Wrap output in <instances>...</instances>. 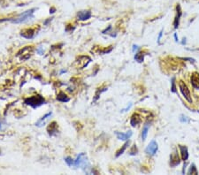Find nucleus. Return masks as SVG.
I'll return each mask as SVG.
<instances>
[{
    "label": "nucleus",
    "mask_w": 199,
    "mask_h": 175,
    "mask_svg": "<svg viewBox=\"0 0 199 175\" xmlns=\"http://www.w3.org/2000/svg\"><path fill=\"white\" fill-rule=\"evenodd\" d=\"M37 10L35 8H32V9H29V10L28 11H25L24 13H21L18 17L16 18H13V19H5V20H0V22L1 21H10L12 23H14V24H21V23H25L27 22L28 21H29L31 18L33 17V13L34 12Z\"/></svg>",
    "instance_id": "obj_1"
},
{
    "label": "nucleus",
    "mask_w": 199,
    "mask_h": 175,
    "mask_svg": "<svg viewBox=\"0 0 199 175\" xmlns=\"http://www.w3.org/2000/svg\"><path fill=\"white\" fill-rule=\"evenodd\" d=\"M45 103H46V101H45V99L41 95L32 96L28 97L24 100V104L26 105H29L34 109L40 107L41 105L44 104Z\"/></svg>",
    "instance_id": "obj_2"
},
{
    "label": "nucleus",
    "mask_w": 199,
    "mask_h": 175,
    "mask_svg": "<svg viewBox=\"0 0 199 175\" xmlns=\"http://www.w3.org/2000/svg\"><path fill=\"white\" fill-rule=\"evenodd\" d=\"M179 88H180V93L182 94L183 97L188 101L189 104H192L193 100H192V97H191V95H190V91H189L188 87L187 86V84L185 83L184 81H180L179 82Z\"/></svg>",
    "instance_id": "obj_3"
},
{
    "label": "nucleus",
    "mask_w": 199,
    "mask_h": 175,
    "mask_svg": "<svg viewBox=\"0 0 199 175\" xmlns=\"http://www.w3.org/2000/svg\"><path fill=\"white\" fill-rule=\"evenodd\" d=\"M158 150V142L155 140H152L147 146V148L145 149V153L150 156H154L157 153Z\"/></svg>",
    "instance_id": "obj_4"
},
{
    "label": "nucleus",
    "mask_w": 199,
    "mask_h": 175,
    "mask_svg": "<svg viewBox=\"0 0 199 175\" xmlns=\"http://www.w3.org/2000/svg\"><path fill=\"white\" fill-rule=\"evenodd\" d=\"M90 61H91V59H90V58H89L88 56H81L75 63L78 64L77 67L79 69H83L84 67H86L89 65V63Z\"/></svg>",
    "instance_id": "obj_5"
},
{
    "label": "nucleus",
    "mask_w": 199,
    "mask_h": 175,
    "mask_svg": "<svg viewBox=\"0 0 199 175\" xmlns=\"http://www.w3.org/2000/svg\"><path fill=\"white\" fill-rule=\"evenodd\" d=\"M88 161V158L85 153H80L76 159L75 160V163H74V166L75 167H79V166H81L84 163H86Z\"/></svg>",
    "instance_id": "obj_6"
},
{
    "label": "nucleus",
    "mask_w": 199,
    "mask_h": 175,
    "mask_svg": "<svg viewBox=\"0 0 199 175\" xmlns=\"http://www.w3.org/2000/svg\"><path fill=\"white\" fill-rule=\"evenodd\" d=\"M190 82L194 88L199 89V73L195 72L192 73L190 77Z\"/></svg>",
    "instance_id": "obj_7"
},
{
    "label": "nucleus",
    "mask_w": 199,
    "mask_h": 175,
    "mask_svg": "<svg viewBox=\"0 0 199 175\" xmlns=\"http://www.w3.org/2000/svg\"><path fill=\"white\" fill-rule=\"evenodd\" d=\"M90 17H91V12L89 11V10H85V11H81L77 13V18L78 20L80 21H88L89 19H90Z\"/></svg>",
    "instance_id": "obj_8"
},
{
    "label": "nucleus",
    "mask_w": 199,
    "mask_h": 175,
    "mask_svg": "<svg viewBox=\"0 0 199 175\" xmlns=\"http://www.w3.org/2000/svg\"><path fill=\"white\" fill-rule=\"evenodd\" d=\"M35 30L32 29H25L21 31V35L27 39H32L35 36Z\"/></svg>",
    "instance_id": "obj_9"
},
{
    "label": "nucleus",
    "mask_w": 199,
    "mask_h": 175,
    "mask_svg": "<svg viewBox=\"0 0 199 175\" xmlns=\"http://www.w3.org/2000/svg\"><path fill=\"white\" fill-rule=\"evenodd\" d=\"M115 134L117 135V138H118L119 140H121V141H128L129 138L133 134V133L131 131H128L126 134L120 133V132H115Z\"/></svg>",
    "instance_id": "obj_10"
},
{
    "label": "nucleus",
    "mask_w": 199,
    "mask_h": 175,
    "mask_svg": "<svg viewBox=\"0 0 199 175\" xmlns=\"http://www.w3.org/2000/svg\"><path fill=\"white\" fill-rule=\"evenodd\" d=\"M27 48H28V46L27 47H25L24 49H22L19 53H22V54H18V56H20V55H21V59L22 60H26V59H29L30 57H31V55L33 53V48H31L29 51H28V52H26L27 51Z\"/></svg>",
    "instance_id": "obj_11"
},
{
    "label": "nucleus",
    "mask_w": 199,
    "mask_h": 175,
    "mask_svg": "<svg viewBox=\"0 0 199 175\" xmlns=\"http://www.w3.org/2000/svg\"><path fill=\"white\" fill-rule=\"evenodd\" d=\"M47 131L50 136H53L58 133V125L55 121H53L50 124V126L47 128Z\"/></svg>",
    "instance_id": "obj_12"
},
{
    "label": "nucleus",
    "mask_w": 199,
    "mask_h": 175,
    "mask_svg": "<svg viewBox=\"0 0 199 175\" xmlns=\"http://www.w3.org/2000/svg\"><path fill=\"white\" fill-rule=\"evenodd\" d=\"M176 9H177V14H176V16H175V19H174V29H177L178 27H179V25H180V17H182V10H180V5H177Z\"/></svg>",
    "instance_id": "obj_13"
},
{
    "label": "nucleus",
    "mask_w": 199,
    "mask_h": 175,
    "mask_svg": "<svg viewBox=\"0 0 199 175\" xmlns=\"http://www.w3.org/2000/svg\"><path fill=\"white\" fill-rule=\"evenodd\" d=\"M142 121V119H141V117L139 114L137 113H134L133 114V116L131 117V119H130V124L133 127H135L137 125H139Z\"/></svg>",
    "instance_id": "obj_14"
},
{
    "label": "nucleus",
    "mask_w": 199,
    "mask_h": 175,
    "mask_svg": "<svg viewBox=\"0 0 199 175\" xmlns=\"http://www.w3.org/2000/svg\"><path fill=\"white\" fill-rule=\"evenodd\" d=\"M180 163V158H179L178 154L176 152L172 154L171 155V158H170V164H171V166H176V165H178Z\"/></svg>",
    "instance_id": "obj_15"
},
{
    "label": "nucleus",
    "mask_w": 199,
    "mask_h": 175,
    "mask_svg": "<svg viewBox=\"0 0 199 175\" xmlns=\"http://www.w3.org/2000/svg\"><path fill=\"white\" fill-rule=\"evenodd\" d=\"M179 149L180 151V156H182V159L186 161L188 158V148L185 146L182 145H179Z\"/></svg>",
    "instance_id": "obj_16"
},
{
    "label": "nucleus",
    "mask_w": 199,
    "mask_h": 175,
    "mask_svg": "<svg viewBox=\"0 0 199 175\" xmlns=\"http://www.w3.org/2000/svg\"><path fill=\"white\" fill-rule=\"evenodd\" d=\"M57 100L61 103H67V102H69L70 98L64 93V92H59L57 96Z\"/></svg>",
    "instance_id": "obj_17"
},
{
    "label": "nucleus",
    "mask_w": 199,
    "mask_h": 175,
    "mask_svg": "<svg viewBox=\"0 0 199 175\" xmlns=\"http://www.w3.org/2000/svg\"><path fill=\"white\" fill-rule=\"evenodd\" d=\"M51 114H52V112H50L46 113V114H45L43 117H42V118L39 119V120H38L37 123H35V126H38V127H41V126H43L44 125V120H45V119H47L49 117H51Z\"/></svg>",
    "instance_id": "obj_18"
},
{
    "label": "nucleus",
    "mask_w": 199,
    "mask_h": 175,
    "mask_svg": "<svg viewBox=\"0 0 199 175\" xmlns=\"http://www.w3.org/2000/svg\"><path fill=\"white\" fill-rule=\"evenodd\" d=\"M149 128H150V125L148 123H146L144 125L143 128H142V141H145L147 135H148V132H149Z\"/></svg>",
    "instance_id": "obj_19"
},
{
    "label": "nucleus",
    "mask_w": 199,
    "mask_h": 175,
    "mask_svg": "<svg viewBox=\"0 0 199 175\" xmlns=\"http://www.w3.org/2000/svg\"><path fill=\"white\" fill-rule=\"evenodd\" d=\"M128 145H129V140H128V141H126V143H125L122 147H121V148H120L118 151L116 152V158H119L120 156H121V155L124 153V151L126 150V148H128Z\"/></svg>",
    "instance_id": "obj_20"
},
{
    "label": "nucleus",
    "mask_w": 199,
    "mask_h": 175,
    "mask_svg": "<svg viewBox=\"0 0 199 175\" xmlns=\"http://www.w3.org/2000/svg\"><path fill=\"white\" fill-rule=\"evenodd\" d=\"M144 52L143 51H140V52H138V53H136L134 55V60L135 61H137L138 63H142V62H143V60H144Z\"/></svg>",
    "instance_id": "obj_21"
},
{
    "label": "nucleus",
    "mask_w": 199,
    "mask_h": 175,
    "mask_svg": "<svg viewBox=\"0 0 199 175\" xmlns=\"http://www.w3.org/2000/svg\"><path fill=\"white\" fill-rule=\"evenodd\" d=\"M106 90H107L106 88H103V89H101V90L97 89V93H96V95H95V97H94V99H93V102H96V101L99 98V96H100V95L103 93V92H104V91H106Z\"/></svg>",
    "instance_id": "obj_22"
},
{
    "label": "nucleus",
    "mask_w": 199,
    "mask_h": 175,
    "mask_svg": "<svg viewBox=\"0 0 199 175\" xmlns=\"http://www.w3.org/2000/svg\"><path fill=\"white\" fill-rule=\"evenodd\" d=\"M188 174H197V170L195 164H192L189 167V170L188 171Z\"/></svg>",
    "instance_id": "obj_23"
},
{
    "label": "nucleus",
    "mask_w": 199,
    "mask_h": 175,
    "mask_svg": "<svg viewBox=\"0 0 199 175\" xmlns=\"http://www.w3.org/2000/svg\"><path fill=\"white\" fill-rule=\"evenodd\" d=\"M65 162L68 166H72V165H74L75 160L72 159V158H70V156H67V158H65Z\"/></svg>",
    "instance_id": "obj_24"
},
{
    "label": "nucleus",
    "mask_w": 199,
    "mask_h": 175,
    "mask_svg": "<svg viewBox=\"0 0 199 175\" xmlns=\"http://www.w3.org/2000/svg\"><path fill=\"white\" fill-rule=\"evenodd\" d=\"M172 88H171V90L173 93H176V87H175V78L173 77V79H172Z\"/></svg>",
    "instance_id": "obj_25"
},
{
    "label": "nucleus",
    "mask_w": 199,
    "mask_h": 175,
    "mask_svg": "<svg viewBox=\"0 0 199 175\" xmlns=\"http://www.w3.org/2000/svg\"><path fill=\"white\" fill-rule=\"evenodd\" d=\"M180 121L182 122V123H188L189 121V118L187 116H185V115H180Z\"/></svg>",
    "instance_id": "obj_26"
},
{
    "label": "nucleus",
    "mask_w": 199,
    "mask_h": 175,
    "mask_svg": "<svg viewBox=\"0 0 199 175\" xmlns=\"http://www.w3.org/2000/svg\"><path fill=\"white\" fill-rule=\"evenodd\" d=\"M137 152H138V150H137V148H136V145H134V146L132 147V149H131L129 154H130L131 156H134V155L137 154Z\"/></svg>",
    "instance_id": "obj_27"
},
{
    "label": "nucleus",
    "mask_w": 199,
    "mask_h": 175,
    "mask_svg": "<svg viewBox=\"0 0 199 175\" xmlns=\"http://www.w3.org/2000/svg\"><path fill=\"white\" fill-rule=\"evenodd\" d=\"M70 25H67V27H66V29H65V31L66 32H69V31H72V30H74L75 29V27H69Z\"/></svg>",
    "instance_id": "obj_28"
},
{
    "label": "nucleus",
    "mask_w": 199,
    "mask_h": 175,
    "mask_svg": "<svg viewBox=\"0 0 199 175\" xmlns=\"http://www.w3.org/2000/svg\"><path fill=\"white\" fill-rule=\"evenodd\" d=\"M111 29H112V26H109L108 27V29H105L104 30L102 31V34H108V32H109Z\"/></svg>",
    "instance_id": "obj_29"
},
{
    "label": "nucleus",
    "mask_w": 199,
    "mask_h": 175,
    "mask_svg": "<svg viewBox=\"0 0 199 175\" xmlns=\"http://www.w3.org/2000/svg\"><path fill=\"white\" fill-rule=\"evenodd\" d=\"M131 106H132V104H129V106H128L126 108H125V109L121 110V112H126V110H128L131 108Z\"/></svg>",
    "instance_id": "obj_30"
},
{
    "label": "nucleus",
    "mask_w": 199,
    "mask_h": 175,
    "mask_svg": "<svg viewBox=\"0 0 199 175\" xmlns=\"http://www.w3.org/2000/svg\"><path fill=\"white\" fill-rule=\"evenodd\" d=\"M162 35H163V30H161V31L159 32V35H158V43H160V39H161V37H162Z\"/></svg>",
    "instance_id": "obj_31"
},
{
    "label": "nucleus",
    "mask_w": 199,
    "mask_h": 175,
    "mask_svg": "<svg viewBox=\"0 0 199 175\" xmlns=\"http://www.w3.org/2000/svg\"><path fill=\"white\" fill-rule=\"evenodd\" d=\"M138 49H139L138 45H135V44H134V45H133V52H134L135 51H137Z\"/></svg>",
    "instance_id": "obj_32"
},
{
    "label": "nucleus",
    "mask_w": 199,
    "mask_h": 175,
    "mask_svg": "<svg viewBox=\"0 0 199 175\" xmlns=\"http://www.w3.org/2000/svg\"><path fill=\"white\" fill-rule=\"evenodd\" d=\"M52 19H53V18H51V19H49V20H47V21H45L43 22V24H44V25H48L49 22H51V21H52Z\"/></svg>",
    "instance_id": "obj_33"
},
{
    "label": "nucleus",
    "mask_w": 199,
    "mask_h": 175,
    "mask_svg": "<svg viewBox=\"0 0 199 175\" xmlns=\"http://www.w3.org/2000/svg\"><path fill=\"white\" fill-rule=\"evenodd\" d=\"M40 55H43V51L42 50V48H39V49H37V51Z\"/></svg>",
    "instance_id": "obj_34"
},
{
    "label": "nucleus",
    "mask_w": 199,
    "mask_h": 175,
    "mask_svg": "<svg viewBox=\"0 0 199 175\" xmlns=\"http://www.w3.org/2000/svg\"><path fill=\"white\" fill-rule=\"evenodd\" d=\"M55 11H56V9L52 7V8L50 9V13H55Z\"/></svg>",
    "instance_id": "obj_35"
},
{
    "label": "nucleus",
    "mask_w": 199,
    "mask_h": 175,
    "mask_svg": "<svg viewBox=\"0 0 199 175\" xmlns=\"http://www.w3.org/2000/svg\"><path fill=\"white\" fill-rule=\"evenodd\" d=\"M67 72V70H61L60 71V75H62V73H66Z\"/></svg>",
    "instance_id": "obj_36"
},
{
    "label": "nucleus",
    "mask_w": 199,
    "mask_h": 175,
    "mask_svg": "<svg viewBox=\"0 0 199 175\" xmlns=\"http://www.w3.org/2000/svg\"><path fill=\"white\" fill-rule=\"evenodd\" d=\"M174 38H175V41L178 42V38H177V35L176 34H174Z\"/></svg>",
    "instance_id": "obj_37"
}]
</instances>
